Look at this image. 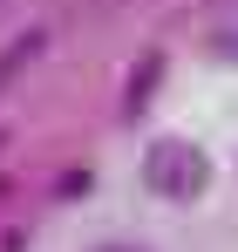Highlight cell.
Masks as SVG:
<instances>
[{
	"instance_id": "obj_1",
	"label": "cell",
	"mask_w": 238,
	"mask_h": 252,
	"mask_svg": "<svg viewBox=\"0 0 238 252\" xmlns=\"http://www.w3.org/2000/svg\"><path fill=\"white\" fill-rule=\"evenodd\" d=\"M143 184L157 198H170V205H198L204 184H211V157H204L191 136H157L143 150Z\"/></svg>"
},
{
	"instance_id": "obj_2",
	"label": "cell",
	"mask_w": 238,
	"mask_h": 252,
	"mask_svg": "<svg viewBox=\"0 0 238 252\" xmlns=\"http://www.w3.org/2000/svg\"><path fill=\"white\" fill-rule=\"evenodd\" d=\"M157 89H163V55H157V48H143V55L129 62V82H122V123H143Z\"/></svg>"
},
{
	"instance_id": "obj_3",
	"label": "cell",
	"mask_w": 238,
	"mask_h": 252,
	"mask_svg": "<svg viewBox=\"0 0 238 252\" xmlns=\"http://www.w3.org/2000/svg\"><path fill=\"white\" fill-rule=\"evenodd\" d=\"M41 48H48V34H41V28H28L21 41H14L7 55H0V89H14V82H21V75H28V62H34Z\"/></svg>"
},
{
	"instance_id": "obj_4",
	"label": "cell",
	"mask_w": 238,
	"mask_h": 252,
	"mask_svg": "<svg viewBox=\"0 0 238 252\" xmlns=\"http://www.w3.org/2000/svg\"><path fill=\"white\" fill-rule=\"evenodd\" d=\"M211 55H218V62H232V68H238V28H218V34H211Z\"/></svg>"
},
{
	"instance_id": "obj_5",
	"label": "cell",
	"mask_w": 238,
	"mask_h": 252,
	"mask_svg": "<svg viewBox=\"0 0 238 252\" xmlns=\"http://www.w3.org/2000/svg\"><path fill=\"white\" fill-rule=\"evenodd\" d=\"M116 252H129V246H116Z\"/></svg>"
}]
</instances>
